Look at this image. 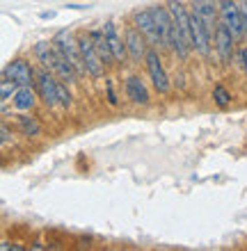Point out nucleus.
I'll return each instance as SVG.
<instances>
[{
    "instance_id": "nucleus-11",
    "label": "nucleus",
    "mask_w": 247,
    "mask_h": 251,
    "mask_svg": "<svg viewBox=\"0 0 247 251\" xmlns=\"http://www.w3.org/2000/svg\"><path fill=\"white\" fill-rule=\"evenodd\" d=\"M133 21H135V27L147 37V41L151 46H161V37H158V27H156V19L151 14V9H137L133 14Z\"/></svg>"
},
{
    "instance_id": "nucleus-18",
    "label": "nucleus",
    "mask_w": 247,
    "mask_h": 251,
    "mask_svg": "<svg viewBox=\"0 0 247 251\" xmlns=\"http://www.w3.org/2000/svg\"><path fill=\"white\" fill-rule=\"evenodd\" d=\"M19 128L26 137H37L39 130H41L39 124H37V119H34V117H26V114H21L19 117Z\"/></svg>"
},
{
    "instance_id": "nucleus-16",
    "label": "nucleus",
    "mask_w": 247,
    "mask_h": 251,
    "mask_svg": "<svg viewBox=\"0 0 247 251\" xmlns=\"http://www.w3.org/2000/svg\"><path fill=\"white\" fill-rule=\"evenodd\" d=\"M89 37H92V44H94V48L99 50L103 64L110 66L112 62H117V60H114L112 48H110V44H108V37H106V32H103V30H89Z\"/></svg>"
},
{
    "instance_id": "nucleus-3",
    "label": "nucleus",
    "mask_w": 247,
    "mask_h": 251,
    "mask_svg": "<svg viewBox=\"0 0 247 251\" xmlns=\"http://www.w3.org/2000/svg\"><path fill=\"white\" fill-rule=\"evenodd\" d=\"M34 87H37L39 99L44 100L48 107L60 105V96H57V87H60V82L55 80V73L53 71L41 69V71L34 73Z\"/></svg>"
},
{
    "instance_id": "nucleus-23",
    "label": "nucleus",
    "mask_w": 247,
    "mask_h": 251,
    "mask_svg": "<svg viewBox=\"0 0 247 251\" xmlns=\"http://www.w3.org/2000/svg\"><path fill=\"white\" fill-rule=\"evenodd\" d=\"M241 16H243V25H245V32H247V0H243L241 5Z\"/></svg>"
},
{
    "instance_id": "nucleus-15",
    "label": "nucleus",
    "mask_w": 247,
    "mask_h": 251,
    "mask_svg": "<svg viewBox=\"0 0 247 251\" xmlns=\"http://www.w3.org/2000/svg\"><path fill=\"white\" fill-rule=\"evenodd\" d=\"M126 96L133 100L135 105H147L149 103L147 87H144V82H142L137 75H131V78L126 80Z\"/></svg>"
},
{
    "instance_id": "nucleus-6",
    "label": "nucleus",
    "mask_w": 247,
    "mask_h": 251,
    "mask_svg": "<svg viewBox=\"0 0 247 251\" xmlns=\"http://www.w3.org/2000/svg\"><path fill=\"white\" fill-rule=\"evenodd\" d=\"M34 71L26 60H14L2 69V82H12L16 87H30L34 82Z\"/></svg>"
},
{
    "instance_id": "nucleus-19",
    "label": "nucleus",
    "mask_w": 247,
    "mask_h": 251,
    "mask_svg": "<svg viewBox=\"0 0 247 251\" xmlns=\"http://www.w3.org/2000/svg\"><path fill=\"white\" fill-rule=\"evenodd\" d=\"M213 99H215V103H218V107L227 110L229 103H231V94H229L222 85H215V87H213Z\"/></svg>"
},
{
    "instance_id": "nucleus-24",
    "label": "nucleus",
    "mask_w": 247,
    "mask_h": 251,
    "mask_svg": "<svg viewBox=\"0 0 247 251\" xmlns=\"http://www.w3.org/2000/svg\"><path fill=\"white\" fill-rule=\"evenodd\" d=\"M0 132H2V146L9 144V128H7L5 124H2V128H0Z\"/></svg>"
},
{
    "instance_id": "nucleus-20",
    "label": "nucleus",
    "mask_w": 247,
    "mask_h": 251,
    "mask_svg": "<svg viewBox=\"0 0 247 251\" xmlns=\"http://www.w3.org/2000/svg\"><path fill=\"white\" fill-rule=\"evenodd\" d=\"M57 96H60V105L62 107H71V94L67 89V82H60L57 87Z\"/></svg>"
},
{
    "instance_id": "nucleus-17",
    "label": "nucleus",
    "mask_w": 247,
    "mask_h": 251,
    "mask_svg": "<svg viewBox=\"0 0 247 251\" xmlns=\"http://www.w3.org/2000/svg\"><path fill=\"white\" fill-rule=\"evenodd\" d=\"M34 92L30 87H19L16 92H14V107L21 110V112H27V110H32L34 107Z\"/></svg>"
},
{
    "instance_id": "nucleus-9",
    "label": "nucleus",
    "mask_w": 247,
    "mask_h": 251,
    "mask_svg": "<svg viewBox=\"0 0 247 251\" xmlns=\"http://www.w3.org/2000/svg\"><path fill=\"white\" fill-rule=\"evenodd\" d=\"M151 14H154L156 27H158L161 48H169V41H172V30H174V21H172V14H169V7L154 5V7H151Z\"/></svg>"
},
{
    "instance_id": "nucleus-22",
    "label": "nucleus",
    "mask_w": 247,
    "mask_h": 251,
    "mask_svg": "<svg viewBox=\"0 0 247 251\" xmlns=\"http://www.w3.org/2000/svg\"><path fill=\"white\" fill-rule=\"evenodd\" d=\"M106 92H108V100H110V105H117V96H114V92H112V82H110V80L106 82Z\"/></svg>"
},
{
    "instance_id": "nucleus-21",
    "label": "nucleus",
    "mask_w": 247,
    "mask_h": 251,
    "mask_svg": "<svg viewBox=\"0 0 247 251\" xmlns=\"http://www.w3.org/2000/svg\"><path fill=\"white\" fill-rule=\"evenodd\" d=\"M238 60H241L243 73H245V75H247V46H245V48H241V50H238Z\"/></svg>"
},
{
    "instance_id": "nucleus-7",
    "label": "nucleus",
    "mask_w": 247,
    "mask_h": 251,
    "mask_svg": "<svg viewBox=\"0 0 247 251\" xmlns=\"http://www.w3.org/2000/svg\"><path fill=\"white\" fill-rule=\"evenodd\" d=\"M192 12L201 19V23L206 25L208 34L213 37L215 41V30L220 25V12H218V2L213 0H194L192 2Z\"/></svg>"
},
{
    "instance_id": "nucleus-8",
    "label": "nucleus",
    "mask_w": 247,
    "mask_h": 251,
    "mask_svg": "<svg viewBox=\"0 0 247 251\" xmlns=\"http://www.w3.org/2000/svg\"><path fill=\"white\" fill-rule=\"evenodd\" d=\"M124 41H126V50H128V57L133 62H142L144 57H147L149 53V44L147 37L137 30V27H128L126 30V37H124Z\"/></svg>"
},
{
    "instance_id": "nucleus-13",
    "label": "nucleus",
    "mask_w": 247,
    "mask_h": 251,
    "mask_svg": "<svg viewBox=\"0 0 247 251\" xmlns=\"http://www.w3.org/2000/svg\"><path fill=\"white\" fill-rule=\"evenodd\" d=\"M103 32H106L108 44H110V48H112L114 60L119 62V64H121V62H126V55H128V50H126V41H121L119 32H117V25H114L112 21H108L106 25H103Z\"/></svg>"
},
{
    "instance_id": "nucleus-10",
    "label": "nucleus",
    "mask_w": 247,
    "mask_h": 251,
    "mask_svg": "<svg viewBox=\"0 0 247 251\" xmlns=\"http://www.w3.org/2000/svg\"><path fill=\"white\" fill-rule=\"evenodd\" d=\"M190 23H192V48L199 55L208 57V53H211V44H213V37L208 34L206 25L201 23V19L192 12V9H190Z\"/></svg>"
},
{
    "instance_id": "nucleus-2",
    "label": "nucleus",
    "mask_w": 247,
    "mask_h": 251,
    "mask_svg": "<svg viewBox=\"0 0 247 251\" xmlns=\"http://www.w3.org/2000/svg\"><path fill=\"white\" fill-rule=\"evenodd\" d=\"M218 12H220V23L222 25L227 27L236 39H243L247 32H245V25H243L241 7L236 5L234 0H220V2H218Z\"/></svg>"
},
{
    "instance_id": "nucleus-4",
    "label": "nucleus",
    "mask_w": 247,
    "mask_h": 251,
    "mask_svg": "<svg viewBox=\"0 0 247 251\" xmlns=\"http://www.w3.org/2000/svg\"><path fill=\"white\" fill-rule=\"evenodd\" d=\"M78 46H81L82 60H85L87 75H89V78H101V75L106 73V64H103V60H101L99 50L94 48L89 32H87V34H81V37H78Z\"/></svg>"
},
{
    "instance_id": "nucleus-14",
    "label": "nucleus",
    "mask_w": 247,
    "mask_h": 251,
    "mask_svg": "<svg viewBox=\"0 0 247 251\" xmlns=\"http://www.w3.org/2000/svg\"><path fill=\"white\" fill-rule=\"evenodd\" d=\"M34 55H37V60L41 62V66L44 69H48V71L55 73V66H57V57H60V53H57V48H55V44L51 41H41V44H37L34 46Z\"/></svg>"
},
{
    "instance_id": "nucleus-5",
    "label": "nucleus",
    "mask_w": 247,
    "mask_h": 251,
    "mask_svg": "<svg viewBox=\"0 0 247 251\" xmlns=\"http://www.w3.org/2000/svg\"><path fill=\"white\" fill-rule=\"evenodd\" d=\"M144 64H147V73H149V78H151V82H154L156 92L169 94L172 82H169V75H167L165 66H163V60H161V55H158V50H149L147 57H144Z\"/></svg>"
},
{
    "instance_id": "nucleus-1",
    "label": "nucleus",
    "mask_w": 247,
    "mask_h": 251,
    "mask_svg": "<svg viewBox=\"0 0 247 251\" xmlns=\"http://www.w3.org/2000/svg\"><path fill=\"white\" fill-rule=\"evenodd\" d=\"M53 44H55V48H57V50H60V53L64 55L71 64H74V69L78 71V75H87L81 46H78V39L74 37L71 30H62V32H57V37L53 39Z\"/></svg>"
},
{
    "instance_id": "nucleus-12",
    "label": "nucleus",
    "mask_w": 247,
    "mask_h": 251,
    "mask_svg": "<svg viewBox=\"0 0 247 251\" xmlns=\"http://www.w3.org/2000/svg\"><path fill=\"white\" fill-rule=\"evenodd\" d=\"M236 37L231 32H229L227 27L218 25V30H215V50H218V55H220V60L224 62V64H229L231 62V57H234V48H236Z\"/></svg>"
}]
</instances>
